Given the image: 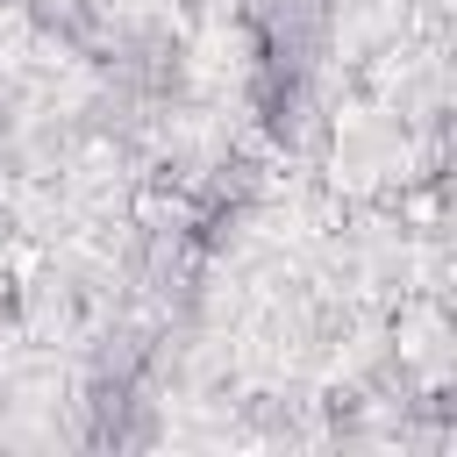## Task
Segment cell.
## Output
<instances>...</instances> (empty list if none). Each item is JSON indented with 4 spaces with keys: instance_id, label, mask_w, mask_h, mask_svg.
Wrapping results in <instances>:
<instances>
[{
    "instance_id": "7a4b0ae2",
    "label": "cell",
    "mask_w": 457,
    "mask_h": 457,
    "mask_svg": "<svg viewBox=\"0 0 457 457\" xmlns=\"http://www.w3.org/2000/svg\"><path fill=\"white\" fill-rule=\"evenodd\" d=\"M7 129H14V86L0 79V136H7Z\"/></svg>"
},
{
    "instance_id": "6da1fadb",
    "label": "cell",
    "mask_w": 457,
    "mask_h": 457,
    "mask_svg": "<svg viewBox=\"0 0 457 457\" xmlns=\"http://www.w3.org/2000/svg\"><path fill=\"white\" fill-rule=\"evenodd\" d=\"M250 29H257L264 64H300L307 71V57L328 29V7L321 0H250Z\"/></svg>"
}]
</instances>
